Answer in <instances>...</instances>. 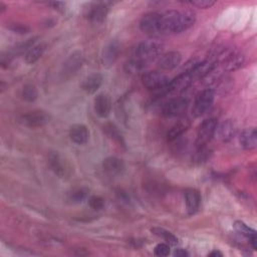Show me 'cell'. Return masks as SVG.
<instances>
[{
	"instance_id": "cell-1",
	"label": "cell",
	"mask_w": 257,
	"mask_h": 257,
	"mask_svg": "<svg viewBox=\"0 0 257 257\" xmlns=\"http://www.w3.org/2000/svg\"><path fill=\"white\" fill-rule=\"evenodd\" d=\"M195 13L191 10H168L160 13V33H180L194 25Z\"/></svg>"
},
{
	"instance_id": "cell-2",
	"label": "cell",
	"mask_w": 257,
	"mask_h": 257,
	"mask_svg": "<svg viewBox=\"0 0 257 257\" xmlns=\"http://www.w3.org/2000/svg\"><path fill=\"white\" fill-rule=\"evenodd\" d=\"M162 50L163 44L157 39L144 40L136 46L131 59L145 68L149 62L161 54Z\"/></svg>"
},
{
	"instance_id": "cell-3",
	"label": "cell",
	"mask_w": 257,
	"mask_h": 257,
	"mask_svg": "<svg viewBox=\"0 0 257 257\" xmlns=\"http://www.w3.org/2000/svg\"><path fill=\"white\" fill-rule=\"evenodd\" d=\"M142 82L148 89L164 94L169 92V77L159 71H149L142 75Z\"/></svg>"
},
{
	"instance_id": "cell-4",
	"label": "cell",
	"mask_w": 257,
	"mask_h": 257,
	"mask_svg": "<svg viewBox=\"0 0 257 257\" xmlns=\"http://www.w3.org/2000/svg\"><path fill=\"white\" fill-rule=\"evenodd\" d=\"M215 59L221 61L226 70L233 71V70H236V69L240 68L243 65L244 60H245V56L239 50L222 49L221 51L217 52L214 55L213 60L215 61Z\"/></svg>"
},
{
	"instance_id": "cell-5",
	"label": "cell",
	"mask_w": 257,
	"mask_h": 257,
	"mask_svg": "<svg viewBox=\"0 0 257 257\" xmlns=\"http://www.w3.org/2000/svg\"><path fill=\"white\" fill-rule=\"evenodd\" d=\"M50 119L49 114L43 110H32L17 117V122L27 127H39L45 125Z\"/></svg>"
},
{
	"instance_id": "cell-6",
	"label": "cell",
	"mask_w": 257,
	"mask_h": 257,
	"mask_svg": "<svg viewBox=\"0 0 257 257\" xmlns=\"http://www.w3.org/2000/svg\"><path fill=\"white\" fill-rule=\"evenodd\" d=\"M217 125H218V122H217V119L215 118H207L203 120V122L200 124L198 128L196 148L206 147L211 142V140L216 134Z\"/></svg>"
},
{
	"instance_id": "cell-7",
	"label": "cell",
	"mask_w": 257,
	"mask_h": 257,
	"mask_svg": "<svg viewBox=\"0 0 257 257\" xmlns=\"http://www.w3.org/2000/svg\"><path fill=\"white\" fill-rule=\"evenodd\" d=\"M214 96H215V92L211 88H206L203 91H201L197 95L194 101L193 108H192L193 115L201 116L202 114H204L212 105L214 101Z\"/></svg>"
},
{
	"instance_id": "cell-8",
	"label": "cell",
	"mask_w": 257,
	"mask_h": 257,
	"mask_svg": "<svg viewBox=\"0 0 257 257\" xmlns=\"http://www.w3.org/2000/svg\"><path fill=\"white\" fill-rule=\"evenodd\" d=\"M189 105V100L185 97H176L170 99L166 103H164L162 107V113L165 116L173 117L182 115Z\"/></svg>"
},
{
	"instance_id": "cell-9",
	"label": "cell",
	"mask_w": 257,
	"mask_h": 257,
	"mask_svg": "<svg viewBox=\"0 0 257 257\" xmlns=\"http://www.w3.org/2000/svg\"><path fill=\"white\" fill-rule=\"evenodd\" d=\"M48 166L50 170L58 177L65 178L70 173V168L68 164L63 160V158L57 152H50L48 154Z\"/></svg>"
},
{
	"instance_id": "cell-10",
	"label": "cell",
	"mask_w": 257,
	"mask_h": 257,
	"mask_svg": "<svg viewBox=\"0 0 257 257\" xmlns=\"http://www.w3.org/2000/svg\"><path fill=\"white\" fill-rule=\"evenodd\" d=\"M108 8L103 3H91L84 9V16L94 24H100L106 18Z\"/></svg>"
},
{
	"instance_id": "cell-11",
	"label": "cell",
	"mask_w": 257,
	"mask_h": 257,
	"mask_svg": "<svg viewBox=\"0 0 257 257\" xmlns=\"http://www.w3.org/2000/svg\"><path fill=\"white\" fill-rule=\"evenodd\" d=\"M140 28L147 34L160 33V13L149 12L145 14L140 21Z\"/></svg>"
},
{
	"instance_id": "cell-12",
	"label": "cell",
	"mask_w": 257,
	"mask_h": 257,
	"mask_svg": "<svg viewBox=\"0 0 257 257\" xmlns=\"http://www.w3.org/2000/svg\"><path fill=\"white\" fill-rule=\"evenodd\" d=\"M84 62L83 56L79 51H74L71 53L68 58L63 63L62 74L64 77H70L71 75L75 74L82 66Z\"/></svg>"
},
{
	"instance_id": "cell-13",
	"label": "cell",
	"mask_w": 257,
	"mask_h": 257,
	"mask_svg": "<svg viewBox=\"0 0 257 257\" xmlns=\"http://www.w3.org/2000/svg\"><path fill=\"white\" fill-rule=\"evenodd\" d=\"M216 62L213 59H207L192 65V67L187 70L192 75L193 79H200L207 76L215 67Z\"/></svg>"
},
{
	"instance_id": "cell-14",
	"label": "cell",
	"mask_w": 257,
	"mask_h": 257,
	"mask_svg": "<svg viewBox=\"0 0 257 257\" xmlns=\"http://www.w3.org/2000/svg\"><path fill=\"white\" fill-rule=\"evenodd\" d=\"M111 110V100L105 93H99L94 98V111L99 117H106Z\"/></svg>"
},
{
	"instance_id": "cell-15",
	"label": "cell",
	"mask_w": 257,
	"mask_h": 257,
	"mask_svg": "<svg viewBox=\"0 0 257 257\" xmlns=\"http://www.w3.org/2000/svg\"><path fill=\"white\" fill-rule=\"evenodd\" d=\"M69 137L73 143L77 145H83L87 143L89 139V131L86 125L82 123H75L72 124L69 128Z\"/></svg>"
},
{
	"instance_id": "cell-16",
	"label": "cell",
	"mask_w": 257,
	"mask_h": 257,
	"mask_svg": "<svg viewBox=\"0 0 257 257\" xmlns=\"http://www.w3.org/2000/svg\"><path fill=\"white\" fill-rule=\"evenodd\" d=\"M102 168L109 176H118L124 171V163L116 157H107L102 162Z\"/></svg>"
},
{
	"instance_id": "cell-17",
	"label": "cell",
	"mask_w": 257,
	"mask_h": 257,
	"mask_svg": "<svg viewBox=\"0 0 257 257\" xmlns=\"http://www.w3.org/2000/svg\"><path fill=\"white\" fill-rule=\"evenodd\" d=\"M182 60V55L178 51H169L163 54L159 59V66L164 70L176 68Z\"/></svg>"
},
{
	"instance_id": "cell-18",
	"label": "cell",
	"mask_w": 257,
	"mask_h": 257,
	"mask_svg": "<svg viewBox=\"0 0 257 257\" xmlns=\"http://www.w3.org/2000/svg\"><path fill=\"white\" fill-rule=\"evenodd\" d=\"M193 77L190 74L189 71H185L178 75L176 78H174L169 83V91H175V92H181L187 89L190 84L193 82Z\"/></svg>"
},
{
	"instance_id": "cell-19",
	"label": "cell",
	"mask_w": 257,
	"mask_h": 257,
	"mask_svg": "<svg viewBox=\"0 0 257 257\" xmlns=\"http://www.w3.org/2000/svg\"><path fill=\"white\" fill-rule=\"evenodd\" d=\"M186 207L189 215L195 214L200 207L201 204V195L195 189H187L184 193Z\"/></svg>"
},
{
	"instance_id": "cell-20",
	"label": "cell",
	"mask_w": 257,
	"mask_h": 257,
	"mask_svg": "<svg viewBox=\"0 0 257 257\" xmlns=\"http://www.w3.org/2000/svg\"><path fill=\"white\" fill-rule=\"evenodd\" d=\"M120 52V45L117 41H110L103 49L102 62L104 65H111L118 57Z\"/></svg>"
},
{
	"instance_id": "cell-21",
	"label": "cell",
	"mask_w": 257,
	"mask_h": 257,
	"mask_svg": "<svg viewBox=\"0 0 257 257\" xmlns=\"http://www.w3.org/2000/svg\"><path fill=\"white\" fill-rule=\"evenodd\" d=\"M102 80L103 78L100 73H91L83 79V81L81 82V88L86 93L92 94L96 92V90L100 87V85L102 84Z\"/></svg>"
},
{
	"instance_id": "cell-22",
	"label": "cell",
	"mask_w": 257,
	"mask_h": 257,
	"mask_svg": "<svg viewBox=\"0 0 257 257\" xmlns=\"http://www.w3.org/2000/svg\"><path fill=\"white\" fill-rule=\"evenodd\" d=\"M239 143L241 147L245 150H253L257 146V132L254 127L245 128L240 137H239Z\"/></svg>"
},
{
	"instance_id": "cell-23",
	"label": "cell",
	"mask_w": 257,
	"mask_h": 257,
	"mask_svg": "<svg viewBox=\"0 0 257 257\" xmlns=\"http://www.w3.org/2000/svg\"><path fill=\"white\" fill-rule=\"evenodd\" d=\"M190 125H191V120L188 117L181 118L168 132V134H167L168 141L174 142V141L178 140L190 127Z\"/></svg>"
},
{
	"instance_id": "cell-24",
	"label": "cell",
	"mask_w": 257,
	"mask_h": 257,
	"mask_svg": "<svg viewBox=\"0 0 257 257\" xmlns=\"http://www.w3.org/2000/svg\"><path fill=\"white\" fill-rule=\"evenodd\" d=\"M235 133H236V126L231 119H226L219 126L217 125L216 134L218 138L223 142L230 141L235 136Z\"/></svg>"
},
{
	"instance_id": "cell-25",
	"label": "cell",
	"mask_w": 257,
	"mask_h": 257,
	"mask_svg": "<svg viewBox=\"0 0 257 257\" xmlns=\"http://www.w3.org/2000/svg\"><path fill=\"white\" fill-rule=\"evenodd\" d=\"M234 228L239 234H241L242 236L246 237L249 240L253 249L257 248V237H256V231L254 229L250 228L242 221H235Z\"/></svg>"
},
{
	"instance_id": "cell-26",
	"label": "cell",
	"mask_w": 257,
	"mask_h": 257,
	"mask_svg": "<svg viewBox=\"0 0 257 257\" xmlns=\"http://www.w3.org/2000/svg\"><path fill=\"white\" fill-rule=\"evenodd\" d=\"M46 48V45L43 43L34 45L33 47H31L25 54V61L29 64H33L34 62H36L44 53Z\"/></svg>"
},
{
	"instance_id": "cell-27",
	"label": "cell",
	"mask_w": 257,
	"mask_h": 257,
	"mask_svg": "<svg viewBox=\"0 0 257 257\" xmlns=\"http://www.w3.org/2000/svg\"><path fill=\"white\" fill-rule=\"evenodd\" d=\"M89 190L87 188H77L73 190L69 196H68V201L72 204H79L82 203L87 197H88Z\"/></svg>"
},
{
	"instance_id": "cell-28",
	"label": "cell",
	"mask_w": 257,
	"mask_h": 257,
	"mask_svg": "<svg viewBox=\"0 0 257 257\" xmlns=\"http://www.w3.org/2000/svg\"><path fill=\"white\" fill-rule=\"evenodd\" d=\"M103 130L106 133V135L111 138L114 142H116L117 144H119V146H124V141L122 139V136L120 135L119 131L117 130V127L111 123V122H107L103 125Z\"/></svg>"
},
{
	"instance_id": "cell-29",
	"label": "cell",
	"mask_w": 257,
	"mask_h": 257,
	"mask_svg": "<svg viewBox=\"0 0 257 257\" xmlns=\"http://www.w3.org/2000/svg\"><path fill=\"white\" fill-rule=\"evenodd\" d=\"M152 232L155 235L163 238L166 241V243L169 245H176L178 243L177 237L174 234H172L171 232H169L163 228H153Z\"/></svg>"
},
{
	"instance_id": "cell-30",
	"label": "cell",
	"mask_w": 257,
	"mask_h": 257,
	"mask_svg": "<svg viewBox=\"0 0 257 257\" xmlns=\"http://www.w3.org/2000/svg\"><path fill=\"white\" fill-rule=\"evenodd\" d=\"M21 96L24 100L28 101V102H32L34 101L37 96H38V91L36 89V87L32 84H26L21 91Z\"/></svg>"
},
{
	"instance_id": "cell-31",
	"label": "cell",
	"mask_w": 257,
	"mask_h": 257,
	"mask_svg": "<svg viewBox=\"0 0 257 257\" xmlns=\"http://www.w3.org/2000/svg\"><path fill=\"white\" fill-rule=\"evenodd\" d=\"M211 155V151L208 149V147H200V148H196V152L193 156V161L195 163H204L206 162L209 157Z\"/></svg>"
},
{
	"instance_id": "cell-32",
	"label": "cell",
	"mask_w": 257,
	"mask_h": 257,
	"mask_svg": "<svg viewBox=\"0 0 257 257\" xmlns=\"http://www.w3.org/2000/svg\"><path fill=\"white\" fill-rule=\"evenodd\" d=\"M88 206L95 211H99L104 207V200L100 196H90L88 198Z\"/></svg>"
},
{
	"instance_id": "cell-33",
	"label": "cell",
	"mask_w": 257,
	"mask_h": 257,
	"mask_svg": "<svg viewBox=\"0 0 257 257\" xmlns=\"http://www.w3.org/2000/svg\"><path fill=\"white\" fill-rule=\"evenodd\" d=\"M155 255L160 256V257H165L170 254V246L167 243H159L155 247Z\"/></svg>"
},
{
	"instance_id": "cell-34",
	"label": "cell",
	"mask_w": 257,
	"mask_h": 257,
	"mask_svg": "<svg viewBox=\"0 0 257 257\" xmlns=\"http://www.w3.org/2000/svg\"><path fill=\"white\" fill-rule=\"evenodd\" d=\"M189 3L198 7V8L206 9V8H210L212 5H214L215 1H212V0H196V1H190Z\"/></svg>"
},
{
	"instance_id": "cell-35",
	"label": "cell",
	"mask_w": 257,
	"mask_h": 257,
	"mask_svg": "<svg viewBox=\"0 0 257 257\" xmlns=\"http://www.w3.org/2000/svg\"><path fill=\"white\" fill-rule=\"evenodd\" d=\"M9 29L12 30L15 33H19V34H25L27 32H29V27H27L26 25L23 24H19V23H14L11 26H9Z\"/></svg>"
},
{
	"instance_id": "cell-36",
	"label": "cell",
	"mask_w": 257,
	"mask_h": 257,
	"mask_svg": "<svg viewBox=\"0 0 257 257\" xmlns=\"http://www.w3.org/2000/svg\"><path fill=\"white\" fill-rule=\"evenodd\" d=\"M47 4L49 6H51L53 9H56L58 11H62L65 6V4L63 2H59V1H52V2H48Z\"/></svg>"
},
{
	"instance_id": "cell-37",
	"label": "cell",
	"mask_w": 257,
	"mask_h": 257,
	"mask_svg": "<svg viewBox=\"0 0 257 257\" xmlns=\"http://www.w3.org/2000/svg\"><path fill=\"white\" fill-rule=\"evenodd\" d=\"M174 256L175 257H187L189 254H188V252L186 251V250H184V249H181V248H179V249H176L175 251H174Z\"/></svg>"
},
{
	"instance_id": "cell-38",
	"label": "cell",
	"mask_w": 257,
	"mask_h": 257,
	"mask_svg": "<svg viewBox=\"0 0 257 257\" xmlns=\"http://www.w3.org/2000/svg\"><path fill=\"white\" fill-rule=\"evenodd\" d=\"M209 256H211V257H222L223 254H222L220 251H218V250H213V251L209 254Z\"/></svg>"
},
{
	"instance_id": "cell-39",
	"label": "cell",
	"mask_w": 257,
	"mask_h": 257,
	"mask_svg": "<svg viewBox=\"0 0 257 257\" xmlns=\"http://www.w3.org/2000/svg\"><path fill=\"white\" fill-rule=\"evenodd\" d=\"M5 9H6V5L1 1V2H0V12L3 13V12L5 11Z\"/></svg>"
}]
</instances>
